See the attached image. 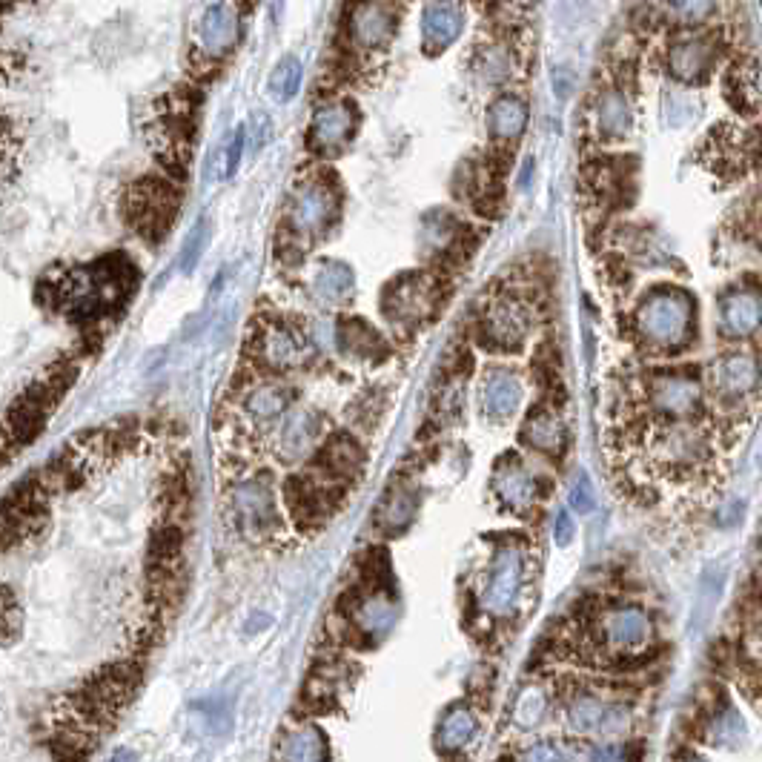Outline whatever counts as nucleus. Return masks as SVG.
Instances as JSON below:
<instances>
[{"instance_id": "31", "label": "nucleus", "mask_w": 762, "mask_h": 762, "mask_svg": "<svg viewBox=\"0 0 762 762\" xmlns=\"http://www.w3.org/2000/svg\"><path fill=\"white\" fill-rule=\"evenodd\" d=\"M324 462L330 467V473H336V476H341V473H353V470H359L361 462L359 447H356L353 439H347V436H336V439L327 445V450H324Z\"/></svg>"}, {"instance_id": "17", "label": "nucleus", "mask_w": 762, "mask_h": 762, "mask_svg": "<svg viewBox=\"0 0 762 762\" xmlns=\"http://www.w3.org/2000/svg\"><path fill=\"white\" fill-rule=\"evenodd\" d=\"M634 127V112L619 89H605L596 101V129L602 138L619 141Z\"/></svg>"}, {"instance_id": "21", "label": "nucleus", "mask_w": 762, "mask_h": 762, "mask_svg": "<svg viewBox=\"0 0 762 762\" xmlns=\"http://www.w3.org/2000/svg\"><path fill=\"white\" fill-rule=\"evenodd\" d=\"M757 379H760V367H757L754 356L737 353V356H728L717 364V384L728 399L748 396L757 387Z\"/></svg>"}, {"instance_id": "30", "label": "nucleus", "mask_w": 762, "mask_h": 762, "mask_svg": "<svg viewBox=\"0 0 762 762\" xmlns=\"http://www.w3.org/2000/svg\"><path fill=\"white\" fill-rule=\"evenodd\" d=\"M284 407H287V393L281 387H273V384L258 387L253 396L247 399V410L253 413L255 419H261V422H270V419L281 416Z\"/></svg>"}, {"instance_id": "10", "label": "nucleus", "mask_w": 762, "mask_h": 762, "mask_svg": "<svg viewBox=\"0 0 762 762\" xmlns=\"http://www.w3.org/2000/svg\"><path fill=\"white\" fill-rule=\"evenodd\" d=\"M462 29H465V12L450 0H436L422 12V46L430 55H439L447 46H453L459 41Z\"/></svg>"}, {"instance_id": "9", "label": "nucleus", "mask_w": 762, "mask_h": 762, "mask_svg": "<svg viewBox=\"0 0 762 762\" xmlns=\"http://www.w3.org/2000/svg\"><path fill=\"white\" fill-rule=\"evenodd\" d=\"M519 588H522V556L513 548H505L496 556V565L482 593V605L490 614H508Z\"/></svg>"}, {"instance_id": "36", "label": "nucleus", "mask_w": 762, "mask_h": 762, "mask_svg": "<svg viewBox=\"0 0 762 762\" xmlns=\"http://www.w3.org/2000/svg\"><path fill=\"white\" fill-rule=\"evenodd\" d=\"M413 510H416V499H413V496H407V493H393V496L384 502V508H381V522L390 525V528H402V525L410 522Z\"/></svg>"}, {"instance_id": "42", "label": "nucleus", "mask_w": 762, "mask_h": 762, "mask_svg": "<svg viewBox=\"0 0 762 762\" xmlns=\"http://www.w3.org/2000/svg\"><path fill=\"white\" fill-rule=\"evenodd\" d=\"M553 536H556V542H559V545H571L573 542V536H576V522H573V516L568 513V510H562V513H559Z\"/></svg>"}, {"instance_id": "7", "label": "nucleus", "mask_w": 762, "mask_h": 762, "mask_svg": "<svg viewBox=\"0 0 762 762\" xmlns=\"http://www.w3.org/2000/svg\"><path fill=\"white\" fill-rule=\"evenodd\" d=\"M333 215H336V192L330 184L313 181L296 192L290 204V227L293 233L313 238L333 224Z\"/></svg>"}, {"instance_id": "28", "label": "nucleus", "mask_w": 762, "mask_h": 762, "mask_svg": "<svg viewBox=\"0 0 762 762\" xmlns=\"http://www.w3.org/2000/svg\"><path fill=\"white\" fill-rule=\"evenodd\" d=\"M316 290L324 298L339 301L353 290V270L347 264H339V261H324L316 273Z\"/></svg>"}, {"instance_id": "6", "label": "nucleus", "mask_w": 762, "mask_h": 762, "mask_svg": "<svg viewBox=\"0 0 762 762\" xmlns=\"http://www.w3.org/2000/svg\"><path fill=\"white\" fill-rule=\"evenodd\" d=\"M399 15L387 0H361L350 15V43L361 52H379L393 41Z\"/></svg>"}, {"instance_id": "14", "label": "nucleus", "mask_w": 762, "mask_h": 762, "mask_svg": "<svg viewBox=\"0 0 762 762\" xmlns=\"http://www.w3.org/2000/svg\"><path fill=\"white\" fill-rule=\"evenodd\" d=\"M762 304L757 290H734L722 298L720 321L728 336H751L760 327Z\"/></svg>"}, {"instance_id": "25", "label": "nucleus", "mask_w": 762, "mask_h": 762, "mask_svg": "<svg viewBox=\"0 0 762 762\" xmlns=\"http://www.w3.org/2000/svg\"><path fill=\"white\" fill-rule=\"evenodd\" d=\"M476 731H479V722L473 717V711L459 705V708H453L445 717V722H442V728H439V742H442L445 751H459V748H465L467 742L476 737Z\"/></svg>"}, {"instance_id": "41", "label": "nucleus", "mask_w": 762, "mask_h": 762, "mask_svg": "<svg viewBox=\"0 0 762 762\" xmlns=\"http://www.w3.org/2000/svg\"><path fill=\"white\" fill-rule=\"evenodd\" d=\"M571 499H573V508L579 510V513H591L593 505H596V499H593V487L588 476H579V479H576V487H573Z\"/></svg>"}, {"instance_id": "35", "label": "nucleus", "mask_w": 762, "mask_h": 762, "mask_svg": "<svg viewBox=\"0 0 762 762\" xmlns=\"http://www.w3.org/2000/svg\"><path fill=\"white\" fill-rule=\"evenodd\" d=\"M21 634V605L12 591L0 588V642H12Z\"/></svg>"}, {"instance_id": "40", "label": "nucleus", "mask_w": 762, "mask_h": 762, "mask_svg": "<svg viewBox=\"0 0 762 762\" xmlns=\"http://www.w3.org/2000/svg\"><path fill=\"white\" fill-rule=\"evenodd\" d=\"M244 141H247V132H244V127H238L233 132V138H230L227 149H224V175H227V178H230V175L238 170V164H241Z\"/></svg>"}, {"instance_id": "24", "label": "nucleus", "mask_w": 762, "mask_h": 762, "mask_svg": "<svg viewBox=\"0 0 762 762\" xmlns=\"http://www.w3.org/2000/svg\"><path fill=\"white\" fill-rule=\"evenodd\" d=\"M396 619V608L390 599H384L379 593H370L364 596L353 614V622L359 625L361 634H384Z\"/></svg>"}, {"instance_id": "22", "label": "nucleus", "mask_w": 762, "mask_h": 762, "mask_svg": "<svg viewBox=\"0 0 762 762\" xmlns=\"http://www.w3.org/2000/svg\"><path fill=\"white\" fill-rule=\"evenodd\" d=\"M522 402V384L510 373H496L485 384V410L493 419H510Z\"/></svg>"}, {"instance_id": "37", "label": "nucleus", "mask_w": 762, "mask_h": 762, "mask_svg": "<svg viewBox=\"0 0 762 762\" xmlns=\"http://www.w3.org/2000/svg\"><path fill=\"white\" fill-rule=\"evenodd\" d=\"M310 439H313L310 416H307V413H298V416L290 419L287 430H284V445L290 447L293 453H298V450H304V447L310 445Z\"/></svg>"}, {"instance_id": "12", "label": "nucleus", "mask_w": 762, "mask_h": 762, "mask_svg": "<svg viewBox=\"0 0 762 762\" xmlns=\"http://www.w3.org/2000/svg\"><path fill=\"white\" fill-rule=\"evenodd\" d=\"M235 513H238V522H241V530L244 533H264L267 525L276 519V510H273V496L270 490L261 485V482H247V485L238 487L235 493Z\"/></svg>"}, {"instance_id": "13", "label": "nucleus", "mask_w": 762, "mask_h": 762, "mask_svg": "<svg viewBox=\"0 0 762 762\" xmlns=\"http://www.w3.org/2000/svg\"><path fill=\"white\" fill-rule=\"evenodd\" d=\"M261 353H264L267 364L287 370V367H298L310 359L313 347L301 333L290 330V327H270L261 339Z\"/></svg>"}, {"instance_id": "11", "label": "nucleus", "mask_w": 762, "mask_h": 762, "mask_svg": "<svg viewBox=\"0 0 762 762\" xmlns=\"http://www.w3.org/2000/svg\"><path fill=\"white\" fill-rule=\"evenodd\" d=\"M602 634H605V642L614 651H636L648 642L651 622H648L645 611H639V608H619V611H611L605 616Z\"/></svg>"}, {"instance_id": "23", "label": "nucleus", "mask_w": 762, "mask_h": 762, "mask_svg": "<svg viewBox=\"0 0 762 762\" xmlns=\"http://www.w3.org/2000/svg\"><path fill=\"white\" fill-rule=\"evenodd\" d=\"M496 493L510 508H528L530 502H533V479H530V473L519 462L502 465L499 473H496Z\"/></svg>"}, {"instance_id": "29", "label": "nucleus", "mask_w": 762, "mask_h": 762, "mask_svg": "<svg viewBox=\"0 0 762 762\" xmlns=\"http://www.w3.org/2000/svg\"><path fill=\"white\" fill-rule=\"evenodd\" d=\"M513 69H516V52L510 46H485L479 52V72L487 81L499 84V81L510 78Z\"/></svg>"}, {"instance_id": "27", "label": "nucleus", "mask_w": 762, "mask_h": 762, "mask_svg": "<svg viewBox=\"0 0 762 762\" xmlns=\"http://www.w3.org/2000/svg\"><path fill=\"white\" fill-rule=\"evenodd\" d=\"M301 81H304V66H301L296 55L281 58L276 69H273V75H270V95H273V101H278V104L293 101L298 95V89H301Z\"/></svg>"}, {"instance_id": "18", "label": "nucleus", "mask_w": 762, "mask_h": 762, "mask_svg": "<svg viewBox=\"0 0 762 762\" xmlns=\"http://www.w3.org/2000/svg\"><path fill=\"white\" fill-rule=\"evenodd\" d=\"M654 402L668 416H688L699 404V384L685 376H659L654 381Z\"/></svg>"}, {"instance_id": "20", "label": "nucleus", "mask_w": 762, "mask_h": 762, "mask_svg": "<svg viewBox=\"0 0 762 762\" xmlns=\"http://www.w3.org/2000/svg\"><path fill=\"white\" fill-rule=\"evenodd\" d=\"M387 313L396 318H422L430 310V287L424 278H404L387 290Z\"/></svg>"}, {"instance_id": "16", "label": "nucleus", "mask_w": 762, "mask_h": 762, "mask_svg": "<svg viewBox=\"0 0 762 762\" xmlns=\"http://www.w3.org/2000/svg\"><path fill=\"white\" fill-rule=\"evenodd\" d=\"M528 127V106L516 95H502L487 109V132L496 141H516Z\"/></svg>"}, {"instance_id": "19", "label": "nucleus", "mask_w": 762, "mask_h": 762, "mask_svg": "<svg viewBox=\"0 0 762 762\" xmlns=\"http://www.w3.org/2000/svg\"><path fill=\"white\" fill-rule=\"evenodd\" d=\"M725 92H728V101L740 112H757L760 109V64H757V58L740 61V64L728 69Z\"/></svg>"}, {"instance_id": "33", "label": "nucleus", "mask_w": 762, "mask_h": 762, "mask_svg": "<svg viewBox=\"0 0 762 762\" xmlns=\"http://www.w3.org/2000/svg\"><path fill=\"white\" fill-rule=\"evenodd\" d=\"M605 717V705L596 697H576L568 708V720L579 731H593Z\"/></svg>"}, {"instance_id": "15", "label": "nucleus", "mask_w": 762, "mask_h": 762, "mask_svg": "<svg viewBox=\"0 0 762 762\" xmlns=\"http://www.w3.org/2000/svg\"><path fill=\"white\" fill-rule=\"evenodd\" d=\"M528 316L516 301H496L485 316V333L499 347H516L525 339Z\"/></svg>"}, {"instance_id": "32", "label": "nucleus", "mask_w": 762, "mask_h": 762, "mask_svg": "<svg viewBox=\"0 0 762 762\" xmlns=\"http://www.w3.org/2000/svg\"><path fill=\"white\" fill-rule=\"evenodd\" d=\"M284 757L290 760H318L324 757V740L318 734L316 728H298L287 737V745H284Z\"/></svg>"}, {"instance_id": "5", "label": "nucleus", "mask_w": 762, "mask_h": 762, "mask_svg": "<svg viewBox=\"0 0 762 762\" xmlns=\"http://www.w3.org/2000/svg\"><path fill=\"white\" fill-rule=\"evenodd\" d=\"M238 35H241L238 9L230 0H212L195 23V41H198L195 52L207 61H218L238 43Z\"/></svg>"}, {"instance_id": "3", "label": "nucleus", "mask_w": 762, "mask_h": 762, "mask_svg": "<svg viewBox=\"0 0 762 762\" xmlns=\"http://www.w3.org/2000/svg\"><path fill=\"white\" fill-rule=\"evenodd\" d=\"M124 212H127V221L138 233L149 238V241H158V238L167 235L172 221H175L178 192H175L170 181L141 178L127 190Z\"/></svg>"}, {"instance_id": "34", "label": "nucleus", "mask_w": 762, "mask_h": 762, "mask_svg": "<svg viewBox=\"0 0 762 762\" xmlns=\"http://www.w3.org/2000/svg\"><path fill=\"white\" fill-rule=\"evenodd\" d=\"M717 12V0H671V18L682 26L705 23Z\"/></svg>"}, {"instance_id": "1", "label": "nucleus", "mask_w": 762, "mask_h": 762, "mask_svg": "<svg viewBox=\"0 0 762 762\" xmlns=\"http://www.w3.org/2000/svg\"><path fill=\"white\" fill-rule=\"evenodd\" d=\"M72 381H75V367L66 364V361H58L46 376L32 381L21 396L12 402L3 427L15 439V445H26V442H32L41 433L43 424L55 413V407L64 399V393L69 390Z\"/></svg>"}, {"instance_id": "26", "label": "nucleus", "mask_w": 762, "mask_h": 762, "mask_svg": "<svg viewBox=\"0 0 762 762\" xmlns=\"http://www.w3.org/2000/svg\"><path fill=\"white\" fill-rule=\"evenodd\" d=\"M525 442L536 450L553 453L559 450L565 442V427L553 416V413H536L528 424H525Z\"/></svg>"}, {"instance_id": "8", "label": "nucleus", "mask_w": 762, "mask_h": 762, "mask_svg": "<svg viewBox=\"0 0 762 762\" xmlns=\"http://www.w3.org/2000/svg\"><path fill=\"white\" fill-rule=\"evenodd\" d=\"M359 124V112L350 101H330V104L318 106L313 115V124L307 132V141L316 152H339L356 132Z\"/></svg>"}, {"instance_id": "39", "label": "nucleus", "mask_w": 762, "mask_h": 762, "mask_svg": "<svg viewBox=\"0 0 762 762\" xmlns=\"http://www.w3.org/2000/svg\"><path fill=\"white\" fill-rule=\"evenodd\" d=\"M204 247H207V221H198V227H195V230L190 233V241H187V247H184V255H181V264H184V270H192V267H195V261L201 258Z\"/></svg>"}, {"instance_id": "2", "label": "nucleus", "mask_w": 762, "mask_h": 762, "mask_svg": "<svg viewBox=\"0 0 762 762\" xmlns=\"http://www.w3.org/2000/svg\"><path fill=\"white\" fill-rule=\"evenodd\" d=\"M694 324V301L682 290H657L642 301L636 313L639 336L657 350L682 347L691 336Z\"/></svg>"}, {"instance_id": "4", "label": "nucleus", "mask_w": 762, "mask_h": 762, "mask_svg": "<svg viewBox=\"0 0 762 762\" xmlns=\"http://www.w3.org/2000/svg\"><path fill=\"white\" fill-rule=\"evenodd\" d=\"M720 61V38L714 32H685L668 46V69L682 84H702Z\"/></svg>"}, {"instance_id": "38", "label": "nucleus", "mask_w": 762, "mask_h": 762, "mask_svg": "<svg viewBox=\"0 0 762 762\" xmlns=\"http://www.w3.org/2000/svg\"><path fill=\"white\" fill-rule=\"evenodd\" d=\"M542 711H545V702H542V694L539 691H528L525 697L519 699V705H516V717L519 722L530 728V725H536L539 717H542Z\"/></svg>"}]
</instances>
